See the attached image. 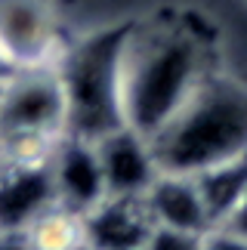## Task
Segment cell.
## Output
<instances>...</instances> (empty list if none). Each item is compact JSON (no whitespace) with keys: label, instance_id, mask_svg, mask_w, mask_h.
Listing matches in <instances>:
<instances>
[{"label":"cell","instance_id":"obj_6","mask_svg":"<svg viewBox=\"0 0 247 250\" xmlns=\"http://www.w3.org/2000/svg\"><path fill=\"white\" fill-rule=\"evenodd\" d=\"M50 176L56 201L87 213L105 198V176L96 155V142L65 133L50 158Z\"/></svg>","mask_w":247,"mask_h":250},{"label":"cell","instance_id":"obj_18","mask_svg":"<svg viewBox=\"0 0 247 250\" xmlns=\"http://www.w3.org/2000/svg\"><path fill=\"white\" fill-rule=\"evenodd\" d=\"M83 250H93V247H83Z\"/></svg>","mask_w":247,"mask_h":250},{"label":"cell","instance_id":"obj_7","mask_svg":"<svg viewBox=\"0 0 247 250\" xmlns=\"http://www.w3.org/2000/svg\"><path fill=\"white\" fill-rule=\"evenodd\" d=\"M142 201H145V210L155 226L179 229V232H192V235H207L210 229H216L210 210H207V201L198 188V179L192 173L158 170V176L142 191Z\"/></svg>","mask_w":247,"mask_h":250},{"label":"cell","instance_id":"obj_16","mask_svg":"<svg viewBox=\"0 0 247 250\" xmlns=\"http://www.w3.org/2000/svg\"><path fill=\"white\" fill-rule=\"evenodd\" d=\"M0 250H34L25 232H0Z\"/></svg>","mask_w":247,"mask_h":250},{"label":"cell","instance_id":"obj_15","mask_svg":"<svg viewBox=\"0 0 247 250\" xmlns=\"http://www.w3.org/2000/svg\"><path fill=\"white\" fill-rule=\"evenodd\" d=\"M220 229H229V232H235V235H241V238H247V191L235 201V207L229 210V213L223 216V223H220Z\"/></svg>","mask_w":247,"mask_h":250},{"label":"cell","instance_id":"obj_1","mask_svg":"<svg viewBox=\"0 0 247 250\" xmlns=\"http://www.w3.org/2000/svg\"><path fill=\"white\" fill-rule=\"evenodd\" d=\"M216 71L213 34L198 16H151L130 22L121 53L124 127L151 139Z\"/></svg>","mask_w":247,"mask_h":250},{"label":"cell","instance_id":"obj_2","mask_svg":"<svg viewBox=\"0 0 247 250\" xmlns=\"http://www.w3.org/2000/svg\"><path fill=\"white\" fill-rule=\"evenodd\" d=\"M158 170L201 173L247 151V86L216 68L148 139Z\"/></svg>","mask_w":247,"mask_h":250},{"label":"cell","instance_id":"obj_8","mask_svg":"<svg viewBox=\"0 0 247 250\" xmlns=\"http://www.w3.org/2000/svg\"><path fill=\"white\" fill-rule=\"evenodd\" d=\"M96 155L102 164V176H105V195L142 198L148 182L158 176V164L148 139L130 127H118L99 136Z\"/></svg>","mask_w":247,"mask_h":250},{"label":"cell","instance_id":"obj_11","mask_svg":"<svg viewBox=\"0 0 247 250\" xmlns=\"http://www.w3.org/2000/svg\"><path fill=\"white\" fill-rule=\"evenodd\" d=\"M198 179V188L207 201V210L213 216V226L223 223V216L235 207L244 191H247V151L244 155H235L223 164H213L201 173H192Z\"/></svg>","mask_w":247,"mask_h":250},{"label":"cell","instance_id":"obj_5","mask_svg":"<svg viewBox=\"0 0 247 250\" xmlns=\"http://www.w3.org/2000/svg\"><path fill=\"white\" fill-rule=\"evenodd\" d=\"M62 50L53 0H0V56L13 68L56 65Z\"/></svg>","mask_w":247,"mask_h":250},{"label":"cell","instance_id":"obj_4","mask_svg":"<svg viewBox=\"0 0 247 250\" xmlns=\"http://www.w3.org/2000/svg\"><path fill=\"white\" fill-rule=\"evenodd\" d=\"M68 102L56 65L19 68L0 83V139L65 136Z\"/></svg>","mask_w":247,"mask_h":250},{"label":"cell","instance_id":"obj_14","mask_svg":"<svg viewBox=\"0 0 247 250\" xmlns=\"http://www.w3.org/2000/svg\"><path fill=\"white\" fill-rule=\"evenodd\" d=\"M204 250H247V238L216 226L204 235Z\"/></svg>","mask_w":247,"mask_h":250},{"label":"cell","instance_id":"obj_13","mask_svg":"<svg viewBox=\"0 0 247 250\" xmlns=\"http://www.w3.org/2000/svg\"><path fill=\"white\" fill-rule=\"evenodd\" d=\"M142 250H204V235H192V232H179V229H167V226H155L145 238Z\"/></svg>","mask_w":247,"mask_h":250},{"label":"cell","instance_id":"obj_12","mask_svg":"<svg viewBox=\"0 0 247 250\" xmlns=\"http://www.w3.org/2000/svg\"><path fill=\"white\" fill-rule=\"evenodd\" d=\"M34 250H83L87 247V229L83 213L65 204H50L31 226L25 229Z\"/></svg>","mask_w":247,"mask_h":250},{"label":"cell","instance_id":"obj_17","mask_svg":"<svg viewBox=\"0 0 247 250\" xmlns=\"http://www.w3.org/2000/svg\"><path fill=\"white\" fill-rule=\"evenodd\" d=\"M13 71H19V68H13V65H9V62L3 59V56H0V83H3V81H6Z\"/></svg>","mask_w":247,"mask_h":250},{"label":"cell","instance_id":"obj_3","mask_svg":"<svg viewBox=\"0 0 247 250\" xmlns=\"http://www.w3.org/2000/svg\"><path fill=\"white\" fill-rule=\"evenodd\" d=\"M130 22L105 25L65 46L56 71L68 102V133L96 142L124 127L121 114V53Z\"/></svg>","mask_w":247,"mask_h":250},{"label":"cell","instance_id":"obj_9","mask_svg":"<svg viewBox=\"0 0 247 250\" xmlns=\"http://www.w3.org/2000/svg\"><path fill=\"white\" fill-rule=\"evenodd\" d=\"M83 229H87V247L93 250H142L155 223L142 198L105 195L83 213Z\"/></svg>","mask_w":247,"mask_h":250},{"label":"cell","instance_id":"obj_10","mask_svg":"<svg viewBox=\"0 0 247 250\" xmlns=\"http://www.w3.org/2000/svg\"><path fill=\"white\" fill-rule=\"evenodd\" d=\"M50 204H56L50 164L0 161V232H25Z\"/></svg>","mask_w":247,"mask_h":250}]
</instances>
